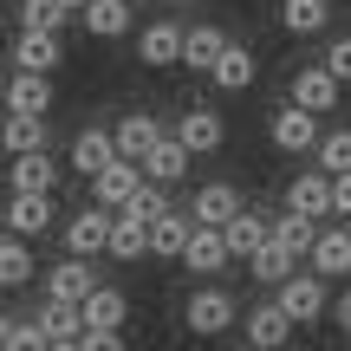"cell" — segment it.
<instances>
[{"mask_svg": "<svg viewBox=\"0 0 351 351\" xmlns=\"http://www.w3.org/2000/svg\"><path fill=\"white\" fill-rule=\"evenodd\" d=\"M267 137H274V150H287V156H319L326 130H319V111H306V104H280L274 124H267Z\"/></svg>", "mask_w": 351, "mask_h": 351, "instance_id": "1", "label": "cell"}, {"mask_svg": "<svg viewBox=\"0 0 351 351\" xmlns=\"http://www.w3.org/2000/svg\"><path fill=\"white\" fill-rule=\"evenodd\" d=\"M182 319H189L195 339H221V332L241 319V306H234V293H221V287H195L189 306H182Z\"/></svg>", "mask_w": 351, "mask_h": 351, "instance_id": "2", "label": "cell"}, {"mask_svg": "<svg viewBox=\"0 0 351 351\" xmlns=\"http://www.w3.org/2000/svg\"><path fill=\"white\" fill-rule=\"evenodd\" d=\"M111 228H117V208H104V202L78 208L72 221H65V254H78V261H91V254H111Z\"/></svg>", "mask_w": 351, "mask_h": 351, "instance_id": "3", "label": "cell"}, {"mask_svg": "<svg viewBox=\"0 0 351 351\" xmlns=\"http://www.w3.org/2000/svg\"><path fill=\"white\" fill-rule=\"evenodd\" d=\"M339 91H345V78L332 72L326 59L293 72V104H306V111H339Z\"/></svg>", "mask_w": 351, "mask_h": 351, "instance_id": "4", "label": "cell"}, {"mask_svg": "<svg viewBox=\"0 0 351 351\" xmlns=\"http://www.w3.org/2000/svg\"><path fill=\"white\" fill-rule=\"evenodd\" d=\"M280 306H287L300 326H313V319L332 313V293H326V274H293L287 287H280Z\"/></svg>", "mask_w": 351, "mask_h": 351, "instance_id": "5", "label": "cell"}, {"mask_svg": "<svg viewBox=\"0 0 351 351\" xmlns=\"http://www.w3.org/2000/svg\"><path fill=\"white\" fill-rule=\"evenodd\" d=\"M117 156H124V150H117V130H104V124H85L72 137V169L78 176H104Z\"/></svg>", "mask_w": 351, "mask_h": 351, "instance_id": "6", "label": "cell"}, {"mask_svg": "<svg viewBox=\"0 0 351 351\" xmlns=\"http://www.w3.org/2000/svg\"><path fill=\"white\" fill-rule=\"evenodd\" d=\"M176 137H182L195 156H215L228 143V124H221V111H208V104H189V111L176 117Z\"/></svg>", "mask_w": 351, "mask_h": 351, "instance_id": "7", "label": "cell"}, {"mask_svg": "<svg viewBox=\"0 0 351 351\" xmlns=\"http://www.w3.org/2000/svg\"><path fill=\"white\" fill-rule=\"evenodd\" d=\"M143 182H150V176H143V163H130V156H117V163L104 169V176H91V195H98L104 208H130Z\"/></svg>", "mask_w": 351, "mask_h": 351, "instance_id": "8", "label": "cell"}, {"mask_svg": "<svg viewBox=\"0 0 351 351\" xmlns=\"http://www.w3.org/2000/svg\"><path fill=\"white\" fill-rule=\"evenodd\" d=\"M91 293H98V274H91V261L65 254L59 267H46V300H72V306H85Z\"/></svg>", "mask_w": 351, "mask_h": 351, "instance_id": "9", "label": "cell"}, {"mask_svg": "<svg viewBox=\"0 0 351 351\" xmlns=\"http://www.w3.org/2000/svg\"><path fill=\"white\" fill-rule=\"evenodd\" d=\"M111 130H117V150H124V156H130V163H143V156H150V150H156V143H163V137H169V130H163V124H156V111H124V117H117V124H111Z\"/></svg>", "mask_w": 351, "mask_h": 351, "instance_id": "10", "label": "cell"}, {"mask_svg": "<svg viewBox=\"0 0 351 351\" xmlns=\"http://www.w3.org/2000/svg\"><path fill=\"white\" fill-rule=\"evenodd\" d=\"M7 189H20V195H52L59 189V163H52L46 150H26L7 163Z\"/></svg>", "mask_w": 351, "mask_h": 351, "instance_id": "11", "label": "cell"}, {"mask_svg": "<svg viewBox=\"0 0 351 351\" xmlns=\"http://www.w3.org/2000/svg\"><path fill=\"white\" fill-rule=\"evenodd\" d=\"M182 46H189V26L150 20V26H143V39H137V59L143 65H182Z\"/></svg>", "mask_w": 351, "mask_h": 351, "instance_id": "12", "label": "cell"}, {"mask_svg": "<svg viewBox=\"0 0 351 351\" xmlns=\"http://www.w3.org/2000/svg\"><path fill=\"white\" fill-rule=\"evenodd\" d=\"M228 261H234L228 234H221V228H202V221H195V234H189V254H182V267H189V274H202V280H208V274H221Z\"/></svg>", "mask_w": 351, "mask_h": 351, "instance_id": "13", "label": "cell"}, {"mask_svg": "<svg viewBox=\"0 0 351 351\" xmlns=\"http://www.w3.org/2000/svg\"><path fill=\"white\" fill-rule=\"evenodd\" d=\"M189 215H195L202 228H228V221L241 215V189H234V182H202L195 202H189Z\"/></svg>", "mask_w": 351, "mask_h": 351, "instance_id": "14", "label": "cell"}, {"mask_svg": "<svg viewBox=\"0 0 351 351\" xmlns=\"http://www.w3.org/2000/svg\"><path fill=\"white\" fill-rule=\"evenodd\" d=\"M52 215H59V208H52V195H20V189H7V234H26V241H33V234H46V228H52Z\"/></svg>", "mask_w": 351, "mask_h": 351, "instance_id": "15", "label": "cell"}, {"mask_svg": "<svg viewBox=\"0 0 351 351\" xmlns=\"http://www.w3.org/2000/svg\"><path fill=\"white\" fill-rule=\"evenodd\" d=\"M287 208L300 215H339V202H332V169H306L287 182Z\"/></svg>", "mask_w": 351, "mask_h": 351, "instance_id": "16", "label": "cell"}, {"mask_svg": "<svg viewBox=\"0 0 351 351\" xmlns=\"http://www.w3.org/2000/svg\"><path fill=\"white\" fill-rule=\"evenodd\" d=\"M293 326H300V319H293L280 300L274 306H254V313H247V345L254 351H280V345L293 339Z\"/></svg>", "mask_w": 351, "mask_h": 351, "instance_id": "17", "label": "cell"}, {"mask_svg": "<svg viewBox=\"0 0 351 351\" xmlns=\"http://www.w3.org/2000/svg\"><path fill=\"white\" fill-rule=\"evenodd\" d=\"M189 163H195V150H189V143L182 137H176V130H169V137L163 143H156V150L150 156H143V176H150V182H182V176H189Z\"/></svg>", "mask_w": 351, "mask_h": 351, "instance_id": "18", "label": "cell"}, {"mask_svg": "<svg viewBox=\"0 0 351 351\" xmlns=\"http://www.w3.org/2000/svg\"><path fill=\"white\" fill-rule=\"evenodd\" d=\"M59 59H65L59 33H20L13 39V65H20V72H59Z\"/></svg>", "mask_w": 351, "mask_h": 351, "instance_id": "19", "label": "cell"}, {"mask_svg": "<svg viewBox=\"0 0 351 351\" xmlns=\"http://www.w3.org/2000/svg\"><path fill=\"white\" fill-rule=\"evenodd\" d=\"M221 234H228V247H234V261H254V254H261L267 241H274V221H267L261 208H241L234 221L221 228Z\"/></svg>", "mask_w": 351, "mask_h": 351, "instance_id": "20", "label": "cell"}, {"mask_svg": "<svg viewBox=\"0 0 351 351\" xmlns=\"http://www.w3.org/2000/svg\"><path fill=\"white\" fill-rule=\"evenodd\" d=\"M189 234H195V215H156V221H150V254H156V261H182V254H189Z\"/></svg>", "mask_w": 351, "mask_h": 351, "instance_id": "21", "label": "cell"}, {"mask_svg": "<svg viewBox=\"0 0 351 351\" xmlns=\"http://www.w3.org/2000/svg\"><path fill=\"white\" fill-rule=\"evenodd\" d=\"M319 215H300V208H287V215H274V241L280 247H293L300 261H313V247H319Z\"/></svg>", "mask_w": 351, "mask_h": 351, "instance_id": "22", "label": "cell"}, {"mask_svg": "<svg viewBox=\"0 0 351 351\" xmlns=\"http://www.w3.org/2000/svg\"><path fill=\"white\" fill-rule=\"evenodd\" d=\"M78 20H85L91 39H124L130 26H137V13H130V0H91Z\"/></svg>", "mask_w": 351, "mask_h": 351, "instance_id": "23", "label": "cell"}, {"mask_svg": "<svg viewBox=\"0 0 351 351\" xmlns=\"http://www.w3.org/2000/svg\"><path fill=\"white\" fill-rule=\"evenodd\" d=\"M7 111H52V72H13L7 78Z\"/></svg>", "mask_w": 351, "mask_h": 351, "instance_id": "24", "label": "cell"}, {"mask_svg": "<svg viewBox=\"0 0 351 351\" xmlns=\"http://www.w3.org/2000/svg\"><path fill=\"white\" fill-rule=\"evenodd\" d=\"M215 91H247L254 78H261V59H254L247 46H234V39H228V52H221V65H215Z\"/></svg>", "mask_w": 351, "mask_h": 351, "instance_id": "25", "label": "cell"}, {"mask_svg": "<svg viewBox=\"0 0 351 351\" xmlns=\"http://www.w3.org/2000/svg\"><path fill=\"white\" fill-rule=\"evenodd\" d=\"M150 254V221L143 215H130V208H117V228H111V261H143Z\"/></svg>", "mask_w": 351, "mask_h": 351, "instance_id": "26", "label": "cell"}, {"mask_svg": "<svg viewBox=\"0 0 351 351\" xmlns=\"http://www.w3.org/2000/svg\"><path fill=\"white\" fill-rule=\"evenodd\" d=\"M313 274H326V280H345L351 274V228H326V234H319Z\"/></svg>", "mask_w": 351, "mask_h": 351, "instance_id": "27", "label": "cell"}, {"mask_svg": "<svg viewBox=\"0 0 351 351\" xmlns=\"http://www.w3.org/2000/svg\"><path fill=\"white\" fill-rule=\"evenodd\" d=\"M247 274L261 280V287H287V280L300 274V254H293V247H280V241H267V247L247 261Z\"/></svg>", "mask_w": 351, "mask_h": 351, "instance_id": "28", "label": "cell"}, {"mask_svg": "<svg viewBox=\"0 0 351 351\" xmlns=\"http://www.w3.org/2000/svg\"><path fill=\"white\" fill-rule=\"evenodd\" d=\"M326 20H332V0H280V26H287L293 39L326 33Z\"/></svg>", "mask_w": 351, "mask_h": 351, "instance_id": "29", "label": "cell"}, {"mask_svg": "<svg viewBox=\"0 0 351 351\" xmlns=\"http://www.w3.org/2000/svg\"><path fill=\"white\" fill-rule=\"evenodd\" d=\"M228 52V33L221 26H189V46H182V65H195V72H215Z\"/></svg>", "mask_w": 351, "mask_h": 351, "instance_id": "30", "label": "cell"}, {"mask_svg": "<svg viewBox=\"0 0 351 351\" xmlns=\"http://www.w3.org/2000/svg\"><path fill=\"white\" fill-rule=\"evenodd\" d=\"M46 150V117L39 111H7V156Z\"/></svg>", "mask_w": 351, "mask_h": 351, "instance_id": "31", "label": "cell"}, {"mask_svg": "<svg viewBox=\"0 0 351 351\" xmlns=\"http://www.w3.org/2000/svg\"><path fill=\"white\" fill-rule=\"evenodd\" d=\"M72 7L65 0H20V33H65Z\"/></svg>", "mask_w": 351, "mask_h": 351, "instance_id": "32", "label": "cell"}, {"mask_svg": "<svg viewBox=\"0 0 351 351\" xmlns=\"http://www.w3.org/2000/svg\"><path fill=\"white\" fill-rule=\"evenodd\" d=\"M7 351H46L52 345V332H46V319L39 313H13L7 319V339H0Z\"/></svg>", "mask_w": 351, "mask_h": 351, "instance_id": "33", "label": "cell"}, {"mask_svg": "<svg viewBox=\"0 0 351 351\" xmlns=\"http://www.w3.org/2000/svg\"><path fill=\"white\" fill-rule=\"evenodd\" d=\"M124 319H130V300L117 287H98L85 300V326H117V332H124Z\"/></svg>", "mask_w": 351, "mask_h": 351, "instance_id": "34", "label": "cell"}, {"mask_svg": "<svg viewBox=\"0 0 351 351\" xmlns=\"http://www.w3.org/2000/svg\"><path fill=\"white\" fill-rule=\"evenodd\" d=\"M33 274H39V261H33V247H26V234H7V247H0V280H7V287H26Z\"/></svg>", "mask_w": 351, "mask_h": 351, "instance_id": "35", "label": "cell"}, {"mask_svg": "<svg viewBox=\"0 0 351 351\" xmlns=\"http://www.w3.org/2000/svg\"><path fill=\"white\" fill-rule=\"evenodd\" d=\"M39 319H46L52 339H85V306H72V300H46Z\"/></svg>", "mask_w": 351, "mask_h": 351, "instance_id": "36", "label": "cell"}, {"mask_svg": "<svg viewBox=\"0 0 351 351\" xmlns=\"http://www.w3.org/2000/svg\"><path fill=\"white\" fill-rule=\"evenodd\" d=\"M319 169H332V176L351 169V130H326V143H319Z\"/></svg>", "mask_w": 351, "mask_h": 351, "instance_id": "37", "label": "cell"}, {"mask_svg": "<svg viewBox=\"0 0 351 351\" xmlns=\"http://www.w3.org/2000/svg\"><path fill=\"white\" fill-rule=\"evenodd\" d=\"M130 215H143V221L169 215V195H163V182H143V189H137V202H130Z\"/></svg>", "mask_w": 351, "mask_h": 351, "instance_id": "38", "label": "cell"}, {"mask_svg": "<svg viewBox=\"0 0 351 351\" xmlns=\"http://www.w3.org/2000/svg\"><path fill=\"white\" fill-rule=\"evenodd\" d=\"M78 345H85V351H130L117 326H85V339H78Z\"/></svg>", "mask_w": 351, "mask_h": 351, "instance_id": "39", "label": "cell"}, {"mask_svg": "<svg viewBox=\"0 0 351 351\" xmlns=\"http://www.w3.org/2000/svg\"><path fill=\"white\" fill-rule=\"evenodd\" d=\"M326 65H332V72H339L345 85H351V39H332V46H326Z\"/></svg>", "mask_w": 351, "mask_h": 351, "instance_id": "40", "label": "cell"}, {"mask_svg": "<svg viewBox=\"0 0 351 351\" xmlns=\"http://www.w3.org/2000/svg\"><path fill=\"white\" fill-rule=\"evenodd\" d=\"M332 202H339V215H351V169L332 176Z\"/></svg>", "mask_w": 351, "mask_h": 351, "instance_id": "41", "label": "cell"}, {"mask_svg": "<svg viewBox=\"0 0 351 351\" xmlns=\"http://www.w3.org/2000/svg\"><path fill=\"white\" fill-rule=\"evenodd\" d=\"M332 319H339V326H345V332H351V287H345V293H339V300H332Z\"/></svg>", "mask_w": 351, "mask_h": 351, "instance_id": "42", "label": "cell"}, {"mask_svg": "<svg viewBox=\"0 0 351 351\" xmlns=\"http://www.w3.org/2000/svg\"><path fill=\"white\" fill-rule=\"evenodd\" d=\"M46 351H85V345H78V339H52Z\"/></svg>", "mask_w": 351, "mask_h": 351, "instance_id": "43", "label": "cell"}, {"mask_svg": "<svg viewBox=\"0 0 351 351\" xmlns=\"http://www.w3.org/2000/svg\"><path fill=\"white\" fill-rule=\"evenodd\" d=\"M65 7H72V13H85V7H91V0H65Z\"/></svg>", "mask_w": 351, "mask_h": 351, "instance_id": "44", "label": "cell"}, {"mask_svg": "<svg viewBox=\"0 0 351 351\" xmlns=\"http://www.w3.org/2000/svg\"><path fill=\"white\" fill-rule=\"evenodd\" d=\"M169 7H195V0H169Z\"/></svg>", "mask_w": 351, "mask_h": 351, "instance_id": "45", "label": "cell"}, {"mask_svg": "<svg viewBox=\"0 0 351 351\" xmlns=\"http://www.w3.org/2000/svg\"><path fill=\"white\" fill-rule=\"evenodd\" d=\"M345 228H351V215H345Z\"/></svg>", "mask_w": 351, "mask_h": 351, "instance_id": "46", "label": "cell"}]
</instances>
